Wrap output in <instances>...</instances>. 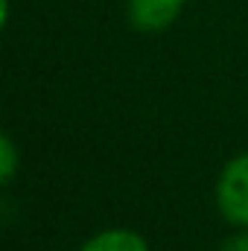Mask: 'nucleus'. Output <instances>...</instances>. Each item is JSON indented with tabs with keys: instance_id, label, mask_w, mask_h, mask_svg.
I'll return each mask as SVG.
<instances>
[{
	"instance_id": "f257e3e1",
	"label": "nucleus",
	"mask_w": 248,
	"mask_h": 251,
	"mask_svg": "<svg viewBox=\"0 0 248 251\" xmlns=\"http://www.w3.org/2000/svg\"><path fill=\"white\" fill-rule=\"evenodd\" d=\"M216 207L234 228H248V152L234 155L216 178Z\"/></svg>"
},
{
	"instance_id": "f03ea898",
	"label": "nucleus",
	"mask_w": 248,
	"mask_h": 251,
	"mask_svg": "<svg viewBox=\"0 0 248 251\" xmlns=\"http://www.w3.org/2000/svg\"><path fill=\"white\" fill-rule=\"evenodd\" d=\"M184 3L187 0H125V15L134 29L161 32L181 15Z\"/></svg>"
},
{
	"instance_id": "7ed1b4c3",
	"label": "nucleus",
	"mask_w": 248,
	"mask_h": 251,
	"mask_svg": "<svg viewBox=\"0 0 248 251\" xmlns=\"http://www.w3.org/2000/svg\"><path fill=\"white\" fill-rule=\"evenodd\" d=\"M79 251H149V243L131 228H105L88 237Z\"/></svg>"
},
{
	"instance_id": "20e7f679",
	"label": "nucleus",
	"mask_w": 248,
	"mask_h": 251,
	"mask_svg": "<svg viewBox=\"0 0 248 251\" xmlns=\"http://www.w3.org/2000/svg\"><path fill=\"white\" fill-rule=\"evenodd\" d=\"M18 164H21V152L18 143L12 140V134H0V184L9 187L18 176Z\"/></svg>"
},
{
	"instance_id": "39448f33",
	"label": "nucleus",
	"mask_w": 248,
	"mask_h": 251,
	"mask_svg": "<svg viewBox=\"0 0 248 251\" xmlns=\"http://www.w3.org/2000/svg\"><path fill=\"white\" fill-rule=\"evenodd\" d=\"M222 251H248V228H240L234 237L222 243Z\"/></svg>"
}]
</instances>
